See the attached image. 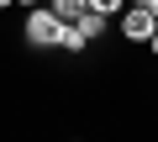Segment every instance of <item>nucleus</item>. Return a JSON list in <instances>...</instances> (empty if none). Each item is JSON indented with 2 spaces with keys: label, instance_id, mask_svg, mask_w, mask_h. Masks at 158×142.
Masks as SVG:
<instances>
[{
  "label": "nucleus",
  "instance_id": "1",
  "mask_svg": "<svg viewBox=\"0 0 158 142\" xmlns=\"http://www.w3.org/2000/svg\"><path fill=\"white\" fill-rule=\"evenodd\" d=\"M21 32H27V42H32V47H58V37H63V21L53 16V6H32Z\"/></svg>",
  "mask_w": 158,
  "mask_h": 142
},
{
  "label": "nucleus",
  "instance_id": "2",
  "mask_svg": "<svg viewBox=\"0 0 158 142\" xmlns=\"http://www.w3.org/2000/svg\"><path fill=\"white\" fill-rule=\"evenodd\" d=\"M158 32V16L148 11V6H137V0H132V6H121V37H132V42H148Z\"/></svg>",
  "mask_w": 158,
  "mask_h": 142
},
{
  "label": "nucleus",
  "instance_id": "3",
  "mask_svg": "<svg viewBox=\"0 0 158 142\" xmlns=\"http://www.w3.org/2000/svg\"><path fill=\"white\" fill-rule=\"evenodd\" d=\"M74 26H79V37H85V42H95V37L111 26V16H106V11H85V16H79Z\"/></svg>",
  "mask_w": 158,
  "mask_h": 142
},
{
  "label": "nucleus",
  "instance_id": "4",
  "mask_svg": "<svg viewBox=\"0 0 158 142\" xmlns=\"http://www.w3.org/2000/svg\"><path fill=\"white\" fill-rule=\"evenodd\" d=\"M48 6H53V16H58V21H79V16L90 11V0H48Z\"/></svg>",
  "mask_w": 158,
  "mask_h": 142
},
{
  "label": "nucleus",
  "instance_id": "5",
  "mask_svg": "<svg viewBox=\"0 0 158 142\" xmlns=\"http://www.w3.org/2000/svg\"><path fill=\"white\" fill-rule=\"evenodd\" d=\"M121 6H127V0H90V11H106V16H116Z\"/></svg>",
  "mask_w": 158,
  "mask_h": 142
},
{
  "label": "nucleus",
  "instance_id": "6",
  "mask_svg": "<svg viewBox=\"0 0 158 142\" xmlns=\"http://www.w3.org/2000/svg\"><path fill=\"white\" fill-rule=\"evenodd\" d=\"M137 6H148V11H153V16H158V0H137Z\"/></svg>",
  "mask_w": 158,
  "mask_h": 142
},
{
  "label": "nucleus",
  "instance_id": "7",
  "mask_svg": "<svg viewBox=\"0 0 158 142\" xmlns=\"http://www.w3.org/2000/svg\"><path fill=\"white\" fill-rule=\"evenodd\" d=\"M148 47H153V53H158V32H153V37H148Z\"/></svg>",
  "mask_w": 158,
  "mask_h": 142
},
{
  "label": "nucleus",
  "instance_id": "8",
  "mask_svg": "<svg viewBox=\"0 0 158 142\" xmlns=\"http://www.w3.org/2000/svg\"><path fill=\"white\" fill-rule=\"evenodd\" d=\"M6 6H16V0H0V11H6Z\"/></svg>",
  "mask_w": 158,
  "mask_h": 142
},
{
  "label": "nucleus",
  "instance_id": "9",
  "mask_svg": "<svg viewBox=\"0 0 158 142\" xmlns=\"http://www.w3.org/2000/svg\"><path fill=\"white\" fill-rule=\"evenodd\" d=\"M16 6H37V0H16Z\"/></svg>",
  "mask_w": 158,
  "mask_h": 142
}]
</instances>
